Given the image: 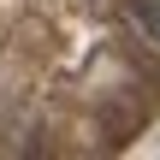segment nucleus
I'll return each mask as SVG.
<instances>
[{"mask_svg": "<svg viewBox=\"0 0 160 160\" xmlns=\"http://www.w3.org/2000/svg\"><path fill=\"white\" fill-rule=\"evenodd\" d=\"M131 24H137L148 42H160V0H131Z\"/></svg>", "mask_w": 160, "mask_h": 160, "instance_id": "obj_1", "label": "nucleus"}]
</instances>
